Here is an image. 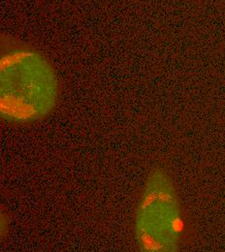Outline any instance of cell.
Instances as JSON below:
<instances>
[{"label":"cell","instance_id":"1","mask_svg":"<svg viewBox=\"0 0 225 252\" xmlns=\"http://www.w3.org/2000/svg\"><path fill=\"white\" fill-rule=\"evenodd\" d=\"M60 96L58 75L50 62L26 45H13L0 60V115L12 125L48 117Z\"/></svg>","mask_w":225,"mask_h":252},{"label":"cell","instance_id":"2","mask_svg":"<svg viewBox=\"0 0 225 252\" xmlns=\"http://www.w3.org/2000/svg\"><path fill=\"white\" fill-rule=\"evenodd\" d=\"M135 239L143 252H173L180 248L184 220L179 196L169 174L151 172L136 208Z\"/></svg>","mask_w":225,"mask_h":252}]
</instances>
